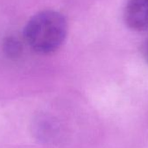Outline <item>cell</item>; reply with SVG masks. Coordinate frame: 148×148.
I'll list each match as a JSON object with an SVG mask.
<instances>
[{"instance_id":"cell-1","label":"cell","mask_w":148,"mask_h":148,"mask_svg":"<svg viewBox=\"0 0 148 148\" xmlns=\"http://www.w3.org/2000/svg\"><path fill=\"white\" fill-rule=\"evenodd\" d=\"M64 17L55 11H43L30 18L24 29V38L36 52L49 54L57 51L67 35Z\"/></svg>"},{"instance_id":"cell-2","label":"cell","mask_w":148,"mask_h":148,"mask_svg":"<svg viewBox=\"0 0 148 148\" xmlns=\"http://www.w3.org/2000/svg\"><path fill=\"white\" fill-rule=\"evenodd\" d=\"M125 21L134 31L148 29V0H128L125 10Z\"/></svg>"},{"instance_id":"cell-3","label":"cell","mask_w":148,"mask_h":148,"mask_svg":"<svg viewBox=\"0 0 148 148\" xmlns=\"http://www.w3.org/2000/svg\"><path fill=\"white\" fill-rule=\"evenodd\" d=\"M146 55H147V58H148V44H147V48H146Z\"/></svg>"}]
</instances>
